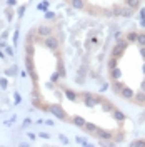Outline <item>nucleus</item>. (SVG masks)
<instances>
[{"label": "nucleus", "mask_w": 145, "mask_h": 147, "mask_svg": "<svg viewBox=\"0 0 145 147\" xmlns=\"http://www.w3.org/2000/svg\"><path fill=\"white\" fill-rule=\"evenodd\" d=\"M127 45H128V42L127 40H120V42H117V45L113 47V50H112V57H115V59H120L122 55H124V50L127 49Z\"/></svg>", "instance_id": "nucleus-1"}, {"label": "nucleus", "mask_w": 145, "mask_h": 147, "mask_svg": "<svg viewBox=\"0 0 145 147\" xmlns=\"http://www.w3.org/2000/svg\"><path fill=\"white\" fill-rule=\"evenodd\" d=\"M25 67H27V70H28L30 79L37 84V74H35V67H34V59H32V55H25Z\"/></svg>", "instance_id": "nucleus-2"}, {"label": "nucleus", "mask_w": 145, "mask_h": 147, "mask_svg": "<svg viewBox=\"0 0 145 147\" xmlns=\"http://www.w3.org/2000/svg\"><path fill=\"white\" fill-rule=\"evenodd\" d=\"M48 110H50V112L54 114L57 119H60V120H67V114H65V110L62 109V107H60L58 104H54V105H50V107H48Z\"/></svg>", "instance_id": "nucleus-3"}, {"label": "nucleus", "mask_w": 145, "mask_h": 147, "mask_svg": "<svg viewBox=\"0 0 145 147\" xmlns=\"http://www.w3.org/2000/svg\"><path fill=\"white\" fill-rule=\"evenodd\" d=\"M113 15H118V17H132V12L134 10L128 9V7H113Z\"/></svg>", "instance_id": "nucleus-4"}, {"label": "nucleus", "mask_w": 145, "mask_h": 147, "mask_svg": "<svg viewBox=\"0 0 145 147\" xmlns=\"http://www.w3.org/2000/svg\"><path fill=\"white\" fill-rule=\"evenodd\" d=\"M45 47L47 49H52V50H57V49L60 47V42H58L57 37L48 35V37H45Z\"/></svg>", "instance_id": "nucleus-5"}, {"label": "nucleus", "mask_w": 145, "mask_h": 147, "mask_svg": "<svg viewBox=\"0 0 145 147\" xmlns=\"http://www.w3.org/2000/svg\"><path fill=\"white\" fill-rule=\"evenodd\" d=\"M95 136H97L100 140H110V139H112V132L105 130V129H99V127H97V130H95Z\"/></svg>", "instance_id": "nucleus-6"}, {"label": "nucleus", "mask_w": 145, "mask_h": 147, "mask_svg": "<svg viewBox=\"0 0 145 147\" xmlns=\"http://www.w3.org/2000/svg\"><path fill=\"white\" fill-rule=\"evenodd\" d=\"M35 32H37L40 37H48V35H52V34H54V28L48 27V25H40V27L37 28Z\"/></svg>", "instance_id": "nucleus-7"}, {"label": "nucleus", "mask_w": 145, "mask_h": 147, "mask_svg": "<svg viewBox=\"0 0 145 147\" xmlns=\"http://www.w3.org/2000/svg\"><path fill=\"white\" fill-rule=\"evenodd\" d=\"M122 99H125V100H132L134 99V89H130V87H125L124 85V89L120 90V94H118Z\"/></svg>", "instance_id": "nucleus-8"}, {"label": "nucleus", "mask_w": 145, "mask_h": 147, "mask_svg": "<svg viewBox=\"0 0 145 147\" xmlns=\"http://www.w3.org/2000/svg\"><path fill=\"white\" fill-rule=\"evenodd\" d=\"M132 100L135 102L137 105H145V92L140 90V92H137V94H134V99Z\"/></svg>", "instance_id": "nucleus-9"}, {"label": "nucleus", "mask_w": 145, "mask_h": 147, "mask_svg": "<svg viewBox=\"0 0 145 147\" xmlns=\"http://www.w3.org/2000/svg\"><path fill=\"white\" fill-rule=\"evenodd\" d=\"M110 75H112V79H113V80H118V79L124 75V72H122V69H120V67H115V69H112V70H110Z\"/></svg>", "instance_id": "nucleus-10"}, {"label": "nucleus", "mask_w": 145, "mask_h": 147, "mask_svg": "<svg viewBox=\"0 0 145 147\" xmlns=\"http://www.w3.org/2000/svg\"><path fill=\"white\" fill-rule=\"evenodd\" d=\"M70 5H72L75 10L85 9V2H83V0H70Z\"/></svg>", "instance_id": "nucleus-11"}, {"label": "nucleus", "mask_w": 145, "mask_h": 147, "mask_svg": "<svg viewBox=\"0 0 145 147\" xmlns=\"http://www.w3.org/2000/svg\"><path fill=\"white\" fill-rule=\"evenodd\" d=\"M112 114H113V119L118 120V122H124V120H125V114H124L122 110L113 109V112H112Z\"/></svg>", "instance_id": "nucleus-12"}, {"label": "nucleus", "mask_w": 145, "mask_h": 147, "mask_svg": "<svg viewBox=\"0 0 145 147\" xmlns=\"http://www.w3.org/2000/svg\"><path fill=\"white\" fill-rule=\"evenodd\" d=\"M125 3H127V7H128V9L135 10V9H138V7H140L142 0H125Z\"/></svg>", "instance_id": "nucleus-13"}, {"label": "nucleus", "mask_w": 145, "mask_h": 147, "mask_svg": "<svg viewBox=\"0 0 145 147\" xmlns=\"http://www.w3.org/2000/svg\"><path fill=\"white\" fill-rule=\"evenodd\" d=\"M100 105H102V109L105 110V112H113V109H115V107H113V104L109 102V100H102Z\"/></svg>", "instance_id": "nucleus-14"}, {"label": "nucleus", "mask_w": 145, "mask_h": 147, "mask_svg": "<svg viewBox=\"0 0 145 147\" xmlns=\"http://www.w3.org/2000/svg\"><path fill=\"white\" fill-rule=\"evenodd\" d=\"M65 95H67L68 100H72V102H75L77 99H79V95H77L73 90H70V89H65Z\"/></svg>", "instance_id": "nucleus-15"}, {"label": "nucleus", "mask_w": 145, "mask_h": 147, "mask_svg": "<svg viewBox=\"0 0 145 147\" xmlns=\"http://www.w3.org/2000/svg\"><path fill=\"white\" fill-rule=\"evenodd\" d=\"M34 52H35L34 44H32V42H27V44H25V55H34Z\"/></svg>", "instance_id": "nucleus-16"}, {"label": "nucleus", "mask_w": 145, "mask_h": 147, "mask_svg": "<svg viewBox=\"0 0 145 147\" xmlns=\"http://www.w3.org/2000/svg\"><path fill=\"white\" fill-rule=\"evenodd\" d=\"M72 122L77 125V127H83V125H85V119H83V117H79V115H75Z\"/></svg>", "instance_id": "nucleus-17"}, {"label": "nucleus", "mask_w": 145, "mask_h": 147, "mask_svg": "<svg viewBox=\"0 0 145 147\" xmlns=\"http://www.w3.org/2000/svg\"><path fill=\"white\" fill-rule=\"evenodd\" d=\"M83 129H87V132H90V134H95V130H97V125H95V124H90V122H85Z\"/></svg>", "instance_id": "nucleus-18"}, {"label": "nucleus", "mask_w": 145, "mask_h": 147, "mask_svg": "<svg viewBox=\"0 0 145 147\" xmlns=\"http://www.w3.org/2000/svg\"><path fill=\"white\" fill-rule=\"evenodd\" d=\"M137 35H138V32H135V30L128 32L127 34V42H137Z\"/></svg>", "instance_id": "nucleus-19"}, {"label": "nucleus", "mask_w": 145, "mask_h": 147, "mask_svg": "<svg viewBox=\"0 0 145 147\" xmlns=\"http://www.w3.org/2000/svg\"><path fill=\"white\" fill-rule=\"evenodd\" d=\"M137 44H138L140 47L145 45V32H140V34L137 35Z\"/></svg>", "instance_id": "nucleus-20"}, {"label": "nucleus", "mask_w": 145, "mask_h": 147, "mask_svg": "<svg viewBox=\"0 0 145 147\" xmlns=\"http://www.w3.org/2000/svg\"><path fill=\"white\" fill-rule=\"evenodd\" d=\"M122 89H124V84L118 82V80H115V82H113V92H115V94H120Z\"/></svg>", "instance_id": "nucleus-21"}, {"label": "nucleus", "mask_w": 145, "mask_h": 147, "mask_svg": "<svg viewBox=\"0 0 145 147\" xmlns=\"http://www.w3.org/2000/svg\"><path fill=\"white\" fill-rule=\"evenodd\" d=\"M130 147H145V140H134V142H130Z\"/></svg>", "instance_id": "nucleus-22"}, {"label": "nucleus", "mask_w": 145, "mask_h": 147, "mask_svg": "<svg viewBox=\"0 0 145 147\" xmlns=\"http://www.w3.org/2000/svg\"><path fill=\"white\" fill-rule=\"evenodd\" d=\"M117 62H118V59H115V57H112L109 60V70H112V69H115L117 67Z\"/></svg>", "instance_id": "nucleus-23"}, {"label": "nucleus", "mask_w": 145, "mask_h": 147, "mask_svg": "<svg viewBox=\"0 0 145 147\" xmlns=\"http://www.w3.org/2000/svg\"><path fill=\"white\" fill-rule=\"evenodd\" d=\"M48 5H50V3H48V2H42V3H38V5H37V9L38 10H42V12H47V7H48Z\"/></svg>", "instance_id": "nucleus-24"}, {"label": "nucleus", "mask_w": 145, "mask_h": 147, "mask_svg": "<svg viewBox=\"0 0 145 147\" xmlns=\"http://www.w3.org/2000/svg\"><path fill=\"white\" fill-rule=\"evenodd\" d=\"M140 25L145 27V9L140 10Z\"/></svg>", "instance_id": "nucleus-25"}, {"label": "nucleus", "mask_w": 145, "mask_h": 147, "mask_svg": "<svg viewBox=\"0 0 145 147\" xmlns=\"http://www.w3.org/2000/svg\"><path fill=\"white\" fill-rule=\"evenodd\" d=\"M0 87H2V89H7V87H9V80H7L5 77L0 79Z\"/></svg>", "instance_id": "nucleus-26"}, {"label": "nucleus", "mask_w": 145, "mask_h": 147, "mask_svg": "<svg viewBox=\"0 0 145 147\" xmlns=\"http://www.w3.org/2000/svg\"><path fill=\"white\" fill-rule=\"evenodd\" d=\"M58 74H60V77H65V69L62 62H58Z\"/></svg>", "instance_id": "nucleus-27"}, {"label": "nucleus", "mask_w": 145, "mask_h": 147, "mask_svg": "<svg viewBox=\"0 0 145 147\" xmlns=\"http://www.w3.org/2000/svg\"><path fill=\"white\" fill-rule=\"evenodd\" d=\"M13 97H15V102H13V104H20V102H22V97H20V94H18V92L13 94Z\"/></svg>", "instance_id": "nucleus-28"}, {"label": "nucleus", "mask_w": 145, "mask_h": 147, "mask_svg": "<svg viewBox=\"0 0 145 147\" xmlns=\"http://www.w3.org/2000/svg\"><path fill=\"white\" fill-rule=\"evenodd\" d=\"M115 40H117V42H120V40H122V38H124V34H122V32H115Z\"/></svg>", "instance_id": "nucleus-29"}, {"label": "nucleus", "mask_w": 145, "mask_h": 147, "mask_svg": "<svg viewBox=\"0 0 145 147\" xmlns=\"http://www.w3.org/2000/svg\"><path fill=\"white\" fill-rule=\"evenodd\" d=\"M45 18L47 20H52V18H55V13L54 12H45Z\"/></svg>", "instance_id": "nucleus-30"}, {"label": "nucleus", "mask_w": 145, "mask_h": 147, "mask_svg": "<svg viewBox=\"0 0 145 147\" xmlns=\"http://www.w3.org/2000/svg\"><path fill=\"white\" fill-rule=\"evenodd\" d=\"M77 142H79V144H82V146H89V142H87L83 137H77Z\"/></svg>", "instance_id": "nucleus-31"}, {"label": "nucleus", "mask_w": 145, "mask_h": 147, "mask_svg": "<svg viewBox=\"0 0 145 147\" xmlns=\"http://www.w3.org/2000/svg\"><path fill=\"white\" fill-rule=\"evenodd\" d=\"M58 77H60V74H58V72H54V75H52L50 79H52V82H57V80H58Z\"/></svg>", "instance_id": "nucleus-32"}, {"label": "nucleus", "mask_w": 145, "mask_h": 147, "mask_svg": "<svg viewBox=\"0 0 145 147\" xmlns=\"http://www.w3.org/2000/svg\"><path fill=\"white\" fill-rule=\"evenodd\" d=\"M107 89H110V85H109V84H103V85L100 87V92H105Z\"/></svg>", "instance_id": "nucleus-33"}, {"label": "nucleus", "mask_w": 145, "mask_h": 147, "mask_svg": "<svg viewBox=\"0 0 145 147\" xmlns=\"http://www.w3.org/2000/svg\"><path fill=\"white\" fill-rule=\"evenodd\" d=\"M138 50H140V55H142V59L145 60V45H144V47H140Z\"/></svg>", "instance_id": "nucleus-34"}, {"label": "nucleus", "mask_w": 145, "mask_h": 147, "mask_svg": "<svg viewBox=\"0 0 145 147\" xmlns=\"http://www.w3.org/2000/svg\"><path fill=\"white\" fill-rule=\"evenodd\" d=\"M5 52L9 55H13V49H12V47H5Z\"/></svg>", "instance_id": "nucleus-35"}, {"label": "nucleus", "mask_w": 145, "mask_h": 147, "mask_svg": "<svg viewBox=\"0 0 145 147\" xmlns=\"http://www.w3.org/2000/svg\"><path fill=\"white\" fill-rule=\"evenodd\" d=\"M90 44L97 45V44H99V38H97V37H92V38H90Z\"/></svg>", "instance_id": "nucleus-36"}, {"label": "nucleus", "mask_w": 145, "mask_h": 147, "mask_svg": "<svg viewBox=\"0 0 145 147\" xmlns=\"http://www.w3.org/2000/svg\"><path fill=\"white\" fill-rule=\"evenodd\" d=\"M40 137L42 139H50V136H48L47 132H40Z\"/></svg>", "instance_id": "nucleus-37"}, {"label": "nucleus", "mask_w": 145, "mask_h": 147, "mask_svg": "<svg viewBox=\"0 0 145 147\" xmlns=\"http://www.w3.org/2000/svg\"><path fill=\"white\" fill-rule=\"evenodd\" d=\"M23 10H25V5H23V7H20V10H18V17H22V15H23Z\"/></svg>", "instance_id": "nucleus-38"}, {"label": "nucleus", "mask_w": 145, "mask_h": 147, "mask_svg": "<svg viewBox=\"0 0 145 147\" xmlns=\"http://www.w3.org/2000/svg\"><path fill=\"white\" fill-rule=\"evenodd\" d=\"M60 140H62L64 144H68V139H67V137H64V136H60Z\"/></svg>", "instance_id": "nucleus-39"}, {"label": "nucleus", "mask_w": 145, "mask_h": 147, "mask_svg": "<svg viewBox=\"0 0 145 147\" xmlns=\"http://www.w3.org/2000/svg\"><path fill=\"white\" fill-rule=\"evenodd\" d=\"M140 90L145 92V80H142V84H140Z\"/></svg>", "instance_id": "nucleus-40"}, {"label": "nucleus", "mask_w": 145, "mask_h": 147, "mask_svg": "<svg viewBox=\"0 0 145 147\" xmlns=\"http://www.w3.org/2000/svg\"><path fill=\"white\" fill-rule=\"evenodd\" d=\"M30 122H32V120H30V119H25V120H23V125H28Z\"/></svg>", "instance_id": "nucleus-41"}, {"label": "nucleus", "mask_w": 145, "mask_h": 147, "mask_svg": "<svg viewBox=\"0 0 145 147\" xmlns=\"http://www.w3.org/2000/svg\"><path fill=\"white\" fill-rule=\"evenodd\" d=\"M15 3H17L15 0H9V5H10V7H12V5H15Z\"/></svg>", "instance_id": "nucleus-42"}, {"label": "nucleus", "mask_w": 145, "mask_h": 147, "mask_svg": "<svg viewBox=\"0 0 145 147\" xmlns=\"http://www.w3.org/2000/svg\"><path fill=\"white\" fill-rule=\"evenodd\" d=\"M142 70H144V74H145V64H144V65H142Z\"/></svg>", "instance_id": "nucleus-43"}, {"label": "nucleus", "mask_w": 145, "mask_h": 147, "mask_svg": "<svg viewBox=\"0 0 145 147\" xmlns=\"http://www.w3.org/2000/svg\"><path fill=\"white\" fill-rule=\"evenodd\" d=\"M0 57H3V54H2V50H0Z\"/></svg>", "instance_id": "nucleus-44"}]
</instances>
